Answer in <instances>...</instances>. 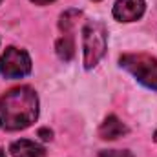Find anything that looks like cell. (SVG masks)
<instances>
[{"instance_id": "obj_7", "label": "cell", "mask_w": 157, "mask_h": 157, "mask_svg": "<svg viewBox=\"0 0 157 157\" xmlns=\"http://www.w3.org/2000/svg\"><path fill=\"white\" fill-rule=\"evenodd\" d=\"M126 132H128V128H126L115 115H110V117L101 124V128H99V135H101V139H104V141L119 139V137H122Z\"/></svg>"}, {"instance_id": "obj_13", "label": "cell", "mask_w": 157, "mask_h": 157, "mask_svg": "<svg viewBox=\"0 0 157 157\" xmlns=\"http://www.w3.org/2000/svg\"><path fill=\"white\" fill-rule=\"evenodd\" d=\"M0 157H6V155H4V152H2V150H0Z\"/></svg>"}, {"instance_id": "obj_11", "label": "cell", "mask_w": 157, "mask_h": 157, "mask_svg": "<svg viewBox=\"0 0 157 157\" xmlns=\"http://www.w3.org/2000/svg\"><path fill=\"white\" fill-rule=\"evenodd\" d=\"M51 135H53V133H51V130H48V128H40L39 130V137L42 141H49Z\"/></svg>"}, {"instance_id": "obj_16", "label": "cell", "mask_w": 157, "mask_h": 157, "mask_svg": "<svg viewBox=\"0 0 157 157\" xmlns=\"http://www.w3.org/2000/svg\"><path fill=\"white\" fill-rule=\"evenodd\" d=\"M0 2H2V0H0Z\"/></svg>"}, {"instance_id": "obj_8", "label": "cell", "mask_w": 157, "mask_h": 157, "mask_svg": "<svg viewBox=\"0 0 157 157\" xmlns=\"http://www.w3.org/2000/svg\"><path fill=\"white\" fill-rule=\"evenodd\" d=\"M55 49H57V55H59L62 60H66V62L71 60L73 55H75V44H73V39H71L70 35H64L62 39L57 40Z\"/></svg>"}, {"instance_id": "obj_1", "label": "cell", "mask_w": 157, "mask_h": 157, "mask_svg": "<svg viewBox=\"0 0 157 157\" xmlns=\"http://www.w3.org/2000/svg\"><path fill=\"white\" fill-rule=\"evenodd\" d=\"M39 115V99L29 86H18L0 97V128L7 132L24 130Z\"/></svg>"}, {"instance_id": "obj_2", "label": "cell", "mask_w": 157, "mask_h": 157, "mask_svg": "<svg viewBox=\"0 0 157 157\" xmlns=\"http://www.w3.org/2000/svg\"><path fill=\"white\" fill-rule=\"evenodd\" d=\"M121 66L128 70L143 86L157 90V59L146 53H126L121 57Z\"/></svg>"}, {"instance_id": "obj_3", "label": "cell", "mask_w": 157, "mask_h": 157, "mask_svg": "<svg viewBox=\"0 0 157 157\" xmlns=\"http://www.w3.org/2000/svg\"><path fill=\"white\" fill-rule=\"evenodd\" d=\"M84 40V68H93L106 51V28L99 22H88L82 29Z\"/></svg>"}, {"instance_id": "obj_6", "label": "cell", "mask_w": 157, "mask_h": 157, "mask_svg": "<svg viewBox=\"0 0 157 157\" xmlns=\"http://www.w3.org/2000/svg\"><path fill=\"white\" fill-rule=\"evenodd\" d=\"M9 152L13 157H46V150L39 144L28 141V139L15 141L9 146Z\"/></svg>"}, {"instance_id": "obj_14", "label": "cell", "mask_w": 157, "mask_h": 157, "mask_svg": "<svg viewBox=\"0 0 157 157\" xmlns=\"http://www.w3.org/2000/svg\"><path fill=\"white\" fill-rule=\"evenodd\" d=\"M154 139H155V143H157V132H155V135H154Z\"/></svg>"}, {"instance_id": "obj_15", "label": "cell", "mask_w": 157, "mask_h": 157, "mask_svg": "<svg viewBox=\"0 0 157 157\" xmlns=\"http://www.w3.org/2000/svg\"><path fill=\"white\" fill-rule=\"evenodd\" d=\"M93 2H101V0H93Z\"/></svg>"}, {"instance_id": "obj_5", "label": "cell", "mask_w": 157, "mask_h": 157, "mask_svg": "<svg viewBox=\"0 0 157 157\" xmlns=\"http://www.w3.org/2000/svg\"><path fill=\"white\" fill-rule=\"evenodd\" d=\"M144 7V0H117L113 6V17L121 22H133L143 17Z\"/></svg>"}, {"instance_id": "obj_10", "label": "cell", "mask_w": 157, "mask_h": 157, "mask_svg": "<svg viewBox=\"0 0 157 157\" xmlns=\"http://www.w3.org/2000/svg\"><path fill=\"white\" fill-rule=\"evenodd\" d=\"M99 157H133L132 152H126V150H104L101 152Z\"/></svg>"}, {"instance_id": "obj_9", "label": "cell", "mask_w": 157, "mask_h": 157, "mask_svg": "<svg viewBox=\"0 0 157 157\" xmlns=\"http://www.w3.org/2000/svg\"><path fill=\"white\" fill-rule=\"evenodd\" d=\"M82 17V13L78 11V9H68V11H64L62 15H60V22H59V26H60V29L68 35L70 33V29L77 24V20Z\"/></svg>"}, {"instance_id": "obj_4", "label": "cell", "mask_w": 157, "mask_h": 157, "mask_svg": "<svg viewBox=\"0 0 157 157\" xmlns=\"http://www.w3.org/2000/svg\"><path fill=\"white\" fill-rule=\"evenodd\" d=\"M31 71V59L24 49L7 48L0 57V75L6 78H20Z\"/></svg>"}, {"instance_id": "obj_12", "label": "cell", "mask_w": 157, "mask_h": 157, "mask_svg": "<svg viewBox=\"0 0 157 157\" xmlns=\"http://www.w3.org/2000/svg\"><path fill=\"white\" fill-rule=\"evenodd\" d=\"M33 4H39V6H46V4H49V2H53V0H31Z\"/></svg>"}]
</instances>
